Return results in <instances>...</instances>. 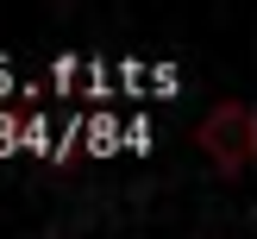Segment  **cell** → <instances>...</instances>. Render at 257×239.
Returning <instances> with one entry per match:
<instances>
[{"instance_id": "obj_1", "label": "cell", "mask_w": 257, "mask_h": 239, "mask_svg": "<svg viewBox=\"0 0 257 239\" xmlns=\"http://www.w3.org/2000/svg\"><path fill=\"white\" fill-rule=\"evenodd\" d=\"M195 145L213 157V170L238 176L257 164V101H220L207 120L195 126Z\"/></svg>"}]
</instances>
